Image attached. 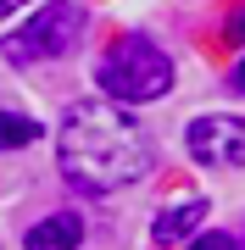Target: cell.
<instances>
[{
	"label": "cell",
	"instance_id": "52a82bcc",
	"mask_svg": "<svg viewBox=\"0 0 245 250\" xmlns=\"http://www.w3.org/2000/svg\"><path fill=\"white\" fill-rule=\"evenodd\" d=\"M45 128L34 123V117H22V111H0V150H22V145H34Z\"/></svg>",
	"mask_w": 245,
	"mask_h": 250
},
{
	"label": "cell",
	"instance_id": "8fae6325",
	"mask_svg": "<svg viewBox=\"0 0 245 250\" xmlns=\"http://www.w3.org/2000/svg\"><path fill=\"white\" fill-rule=\"evenodd\" d=\"M234 83H240V89H245V62H240V67H234Z\"/></svg>",
	"mask_w": 245,
	"mask_h": 250
},
{
	"label": "cell",
	"instance_id": "6da1fadb",
	"mask_svg": "<svg viewBox=\"0 0 245 250\" xmlns=\"http://www.w3.org/2000/svg\"><path fill=\"white\" fill-rule=\"evenodd\" d=\"M151 134L117 106L78 100L62 123V172L84 195H111L123 184H139L151 172Z\"/></svg>",
	"mask_w": 245,
	"mask_h": 250
},
{
	"label": "cell",
	"instance_id": "7a4b0ae2",
	"mask_svg": "<svg viewBox=\"0 0 245 250\" xmlns=\"http://www.w3.org/2000/svg\"><path fill=\"white\" fill-rule=\"evenodd\" d=\"M95 83L111 100H156L173 89V62L167 50L145 34H123L117 45L95 62Z\"/></svg>",
	"mask_w": 245,
	"mask_h": 250
},
{
	"label": "cell",
	"instance_id": "ba28073f",
	"mask_svg": "<svg viewBox=\"0 0 245 250\" xmlns=\"http://www.w3.org/2000/svg\"><path fill=\"white\" fill-rule=\"evenodd\" d=\"M195 250H240V239H228V233H200Z\"/></svg>",
	"mask_w": 245,
	"mask_h": 250
},
{
	"label": "cell",
	"instance_id": "30bf717a",
	"mask_svg": "<svg viewBox=\"0 0 245 250\" xmlns=\"http://www.w3.org/2000/svg\"><path fill=\"white\" fill-rule=\"evenodd\" d=\"M17 6H28V0H0V17H11Z\"/></svg>",
	"mask_w": 245,
	"mask_h": 250
},
{
	"label": "cell",
	"instance_id": "8992f818",
	"mask_svg": "<svg viewBox=\"0 0 245 250\" xmlns=\"http://www.w3.org/2000/svg\"><path fill=\"white\" fill-rule=\"evenodd\" d=\"M200 217H206V200H178V206H167L162 217H156L151 223V239L156 245H178V239H190V233L200 228Z\"/></svg>",
	"mask_w": 245,
	"mask_h": 250
},
{
	"label": "cell",
	"instance_id": "5b68a950",
	"mask_svg": "<svg viewBox=\"0 0 245 250\" xmlns=\"http://www.w3.org/2000/svg\"><path fill=\"white\" fill-rule=\"evenodd\" d=\"M78 239H84V223L73 211H50L45 223H34L28 228V250H78Z\"/></svg>",
	"mask_w": 245,
	"mask_h": 250
},
{
	"label": "cell",
	"instance_id": "9c48e42d",
	"mask_svg": "<svg viewBox=\"0 0 245 250\" xmlns=\"http://www.w3.org/2000/svg\"><path fill=\"white\" fill-rule=\"evenodd\" d=\"M228 34H234V39H245V11H234V22H228Z\"/></svg>",
	"mask_w": 245,
	"mask_h": 250
},
{
	"label": "cell",
	"instance_id": "277c9868",
	"mask_svg": "<svg viewBox=\"0 0 245 250\" xmlns=\"http://www.w3.org/2000/svg\"><path fill=\"white\" fill-rule=\"evenodd\" d=\"M184 145H190V156L200 167H245V123L240 117H195Z\"/></svg>",
	"mask_w": 245,
	"mask_h": 250
},
{
	"label": "cell",
	"instance_id": "3957f363",
	"mask_svg": "<svg viewBox=\"0 0 245 250\" xmlns=\"http://www.w3.org/2000/svg\"><path fill=\"white\" fill-rule=\"evenodd\" d=\"M84 39V6L78 0H56V6H45L39 17H28L17 34L0 39V50H6V62H56V56H67Z\"/></svg>",
	"mask_w": 245,
	"mask_h": 250
}]
</instances>
